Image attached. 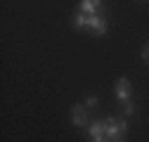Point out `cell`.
<instances>
[{"label":"cell","instance_id":"8","mask_svg":"<svg viewBox=\"0 0 149 142\" xmlns=\"http://www.w3.org/2000/svg\"><path fill=\"white\" fill-rule=\"evenodd\" d=\"M121 104H123V114H125V116H133V114H135V104L130 102V100H128V102H121Z\"/></svg>","mask_w":149,"mask_h":142},{"label":"cell","instance_id":"5","mask_svg":"<svg viewBox=\"0 0 149 142\" xmlns=\"http://www.w3.org/2000/svg\"><path fill=\"white\" fill-rule=\"evenodd\" d=\"M102 10V0H81L78 5V12H85V14H100Z\"/></svg>","mask_w":149,"mask_h":142},{"label":"cell","instance_id":"9","mask_svg":"<svg viewBox=\"0 0 149 142\" xmlns=\"http://www.w3.org/2000/svg\"><path fill=\"white\" fill-rule=\"evenodd\" d=\"M85 106H88V109H90V106H97V97H88L85 100Z\"/></svg>","mask_w":149,"mask_h":142},{"label":"cell","instance_id":"11","mask_svg":"<svg viewBox=\"0 0 149 142\" xmlns=\"http://www.w3.org/2000/svg\"><path fill=\"white\" fill-rule=\"evenodd\" d=\"M92 142H109V137H92Z\"/></svg>","mask_w":149,"mask_h":142},{"label":"cell","instance_id":"10","mask_svg":"<svg viewBox=\"0 0 149 142\" xmlns=\"http://www.w3.org/2000/svg\"><path fill=\"white\" fill-rule=\"evenodd\" d=\"M142 59H144V62H149V45L142 50Z\"/></svg>","mask_w":149,"mask_h":142},{"label":"cell","instance_id":"4","mask_svg":"<svg viewBox=\"0 0 149 142\" xmlns=\"http://www.w3.org/2000/svg\"><path fill=\"white\" fill-rule=\"evenodd\" d=\"M130 93H133L130 81L128 78H118V83H116V100L118 102H128L130 100Z\"/></svg>","mask_w":149,"mask_h":142},{"label":"cell","instance_id":"3","mask_svg":"<svg viewBox=\"0 0 149 142\" xmlns=\"http://www.w3.org/2000/svg\"><path fill=\"white\" fill-rule=\"evenodd\" d=\"M107 17L104 14H90V22H88V29L95 33V36H102V33H107Z\"/></svg>","mask_w":149,"mask_h":142},{"label":"cell","instance_id":"1","mask_svg":"<svg viewBox=\"0 0 149 142\" xmlns=\"http://www.w3.org/2000/svg\"><path fill=\"white\" fill-rule=\"evenodd\" d=\"M104 130H107L109 140H118L128 130V121L125 118H116V116H109V118H104Z\"/></svg>","mask_w":149,"mask_h":142},{"label":"cell","instance_id":"2","mask_svg":"<svg viewBox=\"0 0 149 142\" xmlns=\"http://www.w3.org/2000/svg\"><path fill=\"white\" fill-rule=\"evenodd\" d=\"M71 123H73L76 128H85V126H90V118H88L85 106H81V104H73V106H71Z\"/></svg>","mask_w":149,"mask_h":142},{"label":"cell","instance_id":"12","mask_svg":"<svg viewBox=\"0 0 149 142\" xmlns=\"http://www.w3.org/2000/svg\"><path fill=\"white\" fill-rule=\"evenodd\" d=\"M109 142H125V140H123V137H118V140H109Z\"/></svg>","mask_w":149,"mask_h":142},{"label":"cell","instance_id":"7","mask_svg":"<svg viewBox=\"0 0 149 142\" xmlns=\"http://www.w3.org/2000/svg\"><path fill=\"white\" fill-rule=\"evenodd\" d=\"M88 22H90V14H85V12H78L76 17H73V26H76L78 31L81 29H88Z\"/></svg>","mask_w":149,"mask_h":142},{"label":"cell","instance_id":"6","mask_svg":"<svg viewBox=\"0 0 149 142\" xmlns=\"http://www.w3.org/2000/svg\"><path fill=\"white\" fill-rule=\"evenodd\" d=\"M90 137H107V130H104V121H90Z\"/></svg>","mask_w":149,"mask_h":142}]
</instances>
